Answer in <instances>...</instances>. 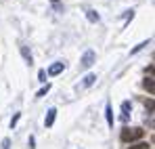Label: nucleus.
<instances>
[{
	"mask_svg": "<svg viewBox=\"0 0 155 149\" xmlns=\"http://www.w3.org/2000/svg\"><path fill=\"white\" fill-rule=\"evenodd\" d=\"M143 134H145V130H143V128H122L120 139H122L124 143H132V141L143 139Z\"/></svg>",
	"mask_w": 155,
	"mask_h": 149,
	"instance_id": "1",
	"label": "nucleus"
},
{
	"mask_svg": "<svg viewBox=\"0 0 155 149\" xmlns=\"http://www.w3.org/2000/svg\"><path fill=\"white\" fill-rule=\"evenodd\" d=\"M94 59H97V52H94V50H86V52H84V57H82L80 69H88V67L94 63Z\"/></svg>",
	"mask_w": 155,
	"mask_h": 149,
	"instance_id": "2",
	"label": "nucleus"
},
{
	"mask_svg": "<svg viewBox=\"0 0 155 149\" xmlns=\"http://www.w3.org/2000/svg\"><path fill=\"white\" fill-rule=\"evenodd\" d=\"M130 113H132V103H130V101H124V103H122V116H120V122H122V124L128 122Z\"/></svg>",
	"mask_w": 155,
	"mask_h": 149,
	"instance_id": "3",
	"label": "nucleus"
},
{
	"mask_svg": "<svg viewBox=\"0 0 155 149\" xmlns=\"http://www.w3.org/2000/svg\"><path fill=\"white\" fill-rule=\"evenodd\" d=\"M65 69V63L63 61H57V63H52L51 67H48V76H57V74H61Z\"/></svg>",
	"mask_w": 155,
	"mask_h": 149,
	"instance_id": "4",
	"label": "nucleus"
},
{
	"mask_svg": "<svg viewBox=\"0 0 155 149\" xmlns=\"http://www.w3.org/2000/svg\"><path fill=\"white\" fill-rule=\"evenodd\" d=\"M54 118H57V109H54V107H51V109H48V113H46L44 126H46V128H51V126L54 124Z\"/></svg>",
	"mask_w": 155,
	"mask_h": 149,
	"instance_id": "5",
	"label": "nucleus"
},
{
	"mask_svg": "<svg viewBox=\"0 0 155 149\" xmlns=\"http://www.w3.org/2000/svg\"><path fill=\"white\" fill-rule=\"evenodd\" d=\"M143 84H145V88L149 90V95H153V93H155V80H153V76H151V74L145 78V82H143Z\"/></svg>",
	"mask_w": 155,
	"mask_h": 149,
	"instance_id": "6",
	"label": "nucleus"
},
{
	"mask_svg": "<svg viewBox=\"0 0 155 149\" xmlns=\"http://www.w3.org/2000/svg\"><path fill=\"white\" fill-rule=\"evenodd\" d=\"M94 82H97V74H88L86 78H84V82H82V86H84V88H88V86H92Z\"/></svg>",
	"mask_w": 155,
	"mask_h": 149,
	"instance_id": "7",
	"label": "nucleus"
},
{
	"mask_svg": "<svg viewBox=\"0 0 155 149\" xmlns=\"http://www.w3.org/2000/svg\"><path fill=\"white\" fill-rule=\"evenodd\" d=\"M105 116H107V124L113 126V109H111L109 103H107V107H105Z\"/></svg>",
	"mask_w": 155,
	"mask_h": 149,
	"instance_id": "8",
	"label": "nucleus"
},
{
	"mask_svg": "<svg viewBox=\"0 0 155 149\" xmlns=\"http://www.w3.org/2000/svg\"><path fill=\"white\" fill-rule=\"evenodd\" d=\"M149 147H151L149 143H143V141H140V143H136V145H130L128 149H149Z\"/></svg>",
	"mask_w": 155,
	"mask_h": 149,
	"instance_id": "9",
	"label": "nucleus"
},
{
	"mask_svg": "<svg viewBox=\"0 0 155 149\" xmlns=\"http://www.w3.org/2000/svg\"><path fill=\"white\" fill-rule=\"evenodd\" d=\"M86 15H88V19H90V21H99V13H94V11H90V8H88V11H86Z\"/></svg>",
	"mask_w": 155,
	"mask_h": 149,
	"instance_id": "10",
	"label": "nucleus"
},
{
	"mask_svg": "<svg viewBox=\"0 0 155 149\" xmlns=\"http://www.w3.org/2000/svg\"><path fill=\"white\" fill-rule=\"evenodd\" d=\"M21 55H23V57H25V61H27V63H31V52H29V50H27L25 46H23V49H21Z\"/></svg>",
	"mask_w": 155,
	"mask_h": 149,
	"instance_id": "11",
	"label": "nucleus"
},
{
	"mask_svg": "<svg viewBox=\"0 0 155 149\" xmlns=\"http://www.w3.org/2000/svg\"><path fill=\"white\" fill-rule=\"evenodd\" d=\"M19 118H21V113H15V116H13V120H11V128H15V126H17Z\"/></svg>",
	"mask_w": 155,
	"mask_h": 149,
	"instance_id": "12",
	"label": "nucleus"
},
{
	"mask_svg": "<svg viewBox=\"0 0 155 149\" xmlns=\"http://www.w3.org/2000/svg\"><path fill=\"white\" fill-rule=\"evenodd\" d=\"M48 90H51V84H46L44 88H40V93H38V97H44V95H46Z\"/></svg>",
	"mask_w": 155,
	"mask_h": 149,
	"instance_id": "13",
	"label": "nucleus"
},
{
	"mask_svg": "<svg viewBox=\"0 0 155 149\" xmlns=\"http://www.w3.org/2000/svg\"><path fill=\"white\" fill-rule=\"evenodd\" d=\"M38 80L46 82V72H44V69H40V72H38Z\"/></svg>",
	"mask_w": 155,
	"mask_h": 149,
	"instance_id": "14",
	"label": "nucleus"
},
{
	"mask_svg": "<svg viewBox=\"0 0 155 149\" xmlns=\"http://www.w3.org/2000/svg\"><path fill=\"white\" fill-rule=\"evenodd\" d=\"M145 46H147V42H140V44H138L136 49H132V52H138V50H140V49H145Z\"/></svg>",
	"mask_w": 155,
	"mask_h": 149,
	"instance_id": "15",
	"label": "nucleus"
},
{
	"mask_svg": "<svg viewBox=\"0 0 155 149\" xmlns=\"http://www.w3.org/2000/svg\"><path fill=\"white\" fill-rule=\"evenodd\" d=\"M2 147L8 149V147H11V141H8V139H4V141H2Z\"/></svg>",
	"mask_w": 155,
	"mask_h": 149,
	"instance_id": "16",
	"label": "nucleus"
},
{
	"mask_svg": "<svg viewBox=\"0 0 155 149\" xmlns=\"http://www.w3.org/2000/svg\"><path fill=\"white\" fill-rule=\"evenodd\" d=\"M34 143H36V139H34V137H29V141H27V145H29V147H36Z\"/></svg>",
	"mask_w": 155,
	"mask_h": 149,
	"instance_id": "17",
	"label": "nucleus"
},
{
	"mask_svg": "<svg viewBox=\"0 0 155 149\" xmlns=\"http://www.w3.org/2000/svg\"><path fill=\"white\" fill-rule=\"evenodd\" d=\"M52 2H57V0H52Z\"/></svg>",
	"mask_w": 155,
	"mask_h": 149,
	"instance_id": "18",
	"label": "nucleus"
}]
</instances>
